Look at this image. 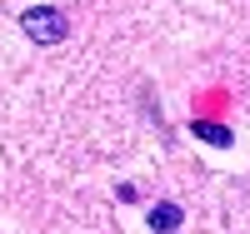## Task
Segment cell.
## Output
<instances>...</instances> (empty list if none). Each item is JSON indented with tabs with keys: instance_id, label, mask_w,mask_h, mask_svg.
I'll list each match as a JSON object with an SVG mask.
<instances>
[{
	"instance_id": "obj_1",
	"label": "cell",
	"mask_w": 250,
	"mask_h": 234,
	"mask_svg": "<svg viewBox=\"0 0 250 234\" xmlns=\"http://www.w3.org/2000/svg\"><path fill=\"white\" fill-rule=\"evenodd\" d=\"M20 30H25L35 45H60V40L70 35V20L60 15L55 5H35V10H25V15H20Z\"/></svg>"
},
{
	"instance_id": "obj_2",
	"label": "cell",
	"mask_w": 250,
	"mask_h": 234,
	"mask_svg": "<svg viewBox=\"0 0 250 234\" xmlns=\"http://www.w3.org/2000/svg\"><path fill=\"white\" fill-rule=\"evenodd\" d=\"M150 229H160V234L180 229V204H155L150 209Z\"/></svg>"
},
{
	"instance_id": "obj_3",
	"label": "cell",
	"mask_w": 250,
	"mask_h": 234,
	"mask_svg": "<svg viewBox=\"0 0 250 234\" xmlns=\"http://www.w3.org/2000/svg\"><path fill=\"white\" fill-rule=\"evenodd\" d=\"M195 130H200L205 140H210V144H225V140H230V135H225V130H220V125H195Z\"/></svg>"
},
{
	"instance_id": "obj_4",
	"label": "cell",
	"mask_w": 250,
	"mask_h": 234,
	"mask_svg": "<svg viewBox=\"0 0 250 234\" xmlns=\"http://www.w3.org/2000/svg\"><path fill=\"white\" fill-rule=\"evenodd\" d=\"M245 189H250V184H245Z\"/></svg>"
}]
</instances>
